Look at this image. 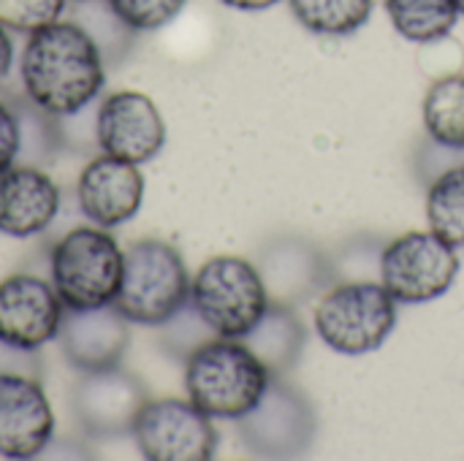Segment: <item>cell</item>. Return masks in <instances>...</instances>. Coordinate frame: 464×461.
<instances>
[{
  "instance_id": "5",
  "label": "cell",
  "mask_w": 464,
  "mask_h": 461,
  "mask_svg": "<svg viewBox=\"0 0 464 461\" xmlns=\"http://www.w3.org/2000/svg\"><path fill=\"white\" fill-rule=\"evenodd\" d=\"M52 285L65 310L114 304L122 280V247L106 228L76 226L52 247Z\"/></svg>"
},
{
  "instance_id": "29",
  "label": "cell",
  "mask_w": 464,
  "mask_h": 461,
  "mask_svg": "<svg viewBox=\"0 0 464 461\" xmlns=\"http://www.w3.org/2000/svg\"><path fill=\"white\" fill-rule=\"evenodd\" d=\"M457 5H459V14L464 16V0H457Z\"/></svg>"
},
{
  "instance_id": "4",
  "label": "cell",
  "mask_w": 464,
  "mask_h": 461,
  "mask_svg": "<svg viewBox=\"0 0 464 461\" xmlns=\"http://www.w3.org/2000/svg\"><path fill=\"white\" fill-rule=\"evenodd\" d=\"M190 307L215 337L245 340L266 315L269 293L250 261L215 255L190 280Z\"/></svg>"
},
{
  "instance_id": "6",
  "label": "cell",
  "mask_w": 464,
  "mask_h": 461,
  "mask_svg": "<svg viewBox=\"0 0 464 461\" xmlns=\"http://www.w3.org/2000/svg\"><path fill=\"white\" fill-rule=\"evenodd\" d=\"M326 348L343 356L378 351L397 326V302L383 283H345L332 288L313 312Z\"/></svg>"
},
{
  "instance_id": "9",
  "label": "cell",
  "mask_w": 464,
  "mask_h": 461,
  "mask_svg": "<svg viewBox=\"0 0 464 461\" xmlns=\"http://www.w3.org/2000/svg\"><path fill=\"white\" fill-rule=\"evenodd\" d=\"M166 144V122L155 101L139 90H120L98 103V147L101 152L147 163Z\"/></svg>"
},
{
  "instance_id": "11",
  "label": "cell",
  "mask_w": 464,
  "mask_h": 461,
  "mask_svg": "<svg viewBox=\"0 0 464 461\" xmlns=\"http://www.w3.org/2000/svg\"><path fill=\"white\" fill-rule=\"evenodd\" d=\"M54 435V410L38 378L0 375V456H41Z\"/></svg>"
},
{
  "instance_id": "14",
  "label": "cell",
  "mask_w": 464,
  "mask_h": 461,
  "mask_svg": "<svg viewBox=\"0 0 464 461\" xmlns=\"http://www.w3.org/2000/svg\"><path fill=\"white\" fill-rule=\"evenodd\" d=\"M128 326L130 321L114 304L95 310H65L57 331L60 353L79 372L120 367L130 342Z\"/></svg>"
},
{
  "instance_id": "7",
  "label": "cell",
  "mask_w": 464,
  "mask_h": 461,
  "mask_svg": "<svg viewBox=\"0 0 464 461\" xmlns=\"http://www.w3.org/2000/svg\"><path fill=\"white\" fill-rule=\"evenodd\" d=\"M459 274L457 247L435 231H408L381 255V283L400 304H427L449 293Z\"/></svg>"
},
{
  "instance_id": "2",
  "label": "cell",
  "mask_w": 464,
  "mask_h": 461,
  "mask_svg": "<svg viewBox=\"0 0 464 461\" xmlns=\"http://www.w3.org/2000/svg\"><path fill=\"white\" fill-rule=\"evenodd\" d=\"M272 386L269 367L239 340L218 337L201 342L185 359L188 399L212 418L242 421Z\"/></svg>"
},
{
  "instance_id": "27",
  "label": "cell",
  "mask_w": 464,
  "mask_h": 461,
  "mask_svg": "<svg viewBox=\"0 0 464 461\" xmlns=\"http://www.w3.org/2000/svg\"><path fill=\"white\" fill-rule=\"evenodd\" d=\"M11 68H14V41L8 35V27L0 24V84L8 79Z\"/></svg>"
},
{
  "instance_id": "18",
  "label": "cell",
  "mask_w": 464,
  "mask_h": 461,
  "mask_svg": "<svg viewBox=\"0 0 464 461\" xmlns=\"http://www.w3.org/2000/svg\"><path fill=\"white\" fill-rule=\"evenodd\" d=\"M424 128L449 149H464V73L438 79L424 95Z\"/></svg>"
},
{
  "instance_id": "12",
  "label": "cell",
  "mask_w": 464,
  "mask_h": 461,
  "mask_svg": "<svg viewBox=\"0 0 464 461\" xmlns=\"http://www.w3.org/2000/svg\"><path fill=\"white\" fill-rule=\"evenodd\" d=\"M79 212L98 228H117L136 217L144 201V177L136 163L98 155L92 158L76 182Z\"/></svg>"
},
{
  "instance_id": "23",
  "label": "cell",
  "mask_w": 464,
  "mask_h": 461,
  "mask_svg": "<svg viewBox=\"0 0 464 461\" xmlns=\"http://www.w3.org/2000/svg\"><path fill=\"white\" fill-rule=\"evenodd\" d=\"M71 0H0V24L16 33H35L54 24L68 11Z\"/></svg>"
},
{
  "instance_id": "17",
  "label": "cell",
  "mask_w": 464,
  "mask_h": 461,
  "mask_svg": "<svg viewBox=\"0 0 464 461\" xmlns=\"http://www.w3.org/2000/svg\"><path fill=\"white\" fill-rule=\"evenodd\" d=\"M394 30L413 43L443 41L459 22L457 0H386Z\"/></svg>"
},
{
  "instance_id": "8",
  "label": "cell",
  "mask_w": 464,
  "mask_h": 461,
  "mask_svg": "<svg viewBox=\"0 0 464 461\" xmlns=\"http://www.w3.org/2000/svg\"><path fill=\"white\" fill-rule=\"evenodd\" d=\"M130 435L139 454L150 461H209L218 451L212 416L190 399H147Z\"/></svg>"
},
{
  "instance_id": "15",
  "label": "cell",
  "mask_w": 464,
  "mask_h": 461,
  "mask_svg": "<svg viewBox=\"0 0 464 461\" xmlns=\"http://www.w3.org/2000/svg\"><path fill=\"white\" fill-rule=\"evenodd\" d=\"M63 193L41 166L14 163L0 174V234L30 239L44 234L57 212Z\"/></svg>"
},
{
  "instance_id": "13",
  "label": "cell",
  "mask_w": 464,
  "mask_h": 461,
  "mask_svg": "<svg viewBox=\"0 0 464 461\" xmlns=\"http://www.w3.org/2000/svg\"><path fill=\"white\" fill-rule=\"evenodd\" d=\"M144 402H147L144 386L120 367L82 372L73 389L76 418L90 435L111 437V435L130 432Z\"/></svg>"
},
{
  "instance_id": "28",
  "label": "cell",
  "mask_w": 464,
  "mask_h": 461,
  "mask_svg": "<svg viewBox=\"0 0 464 461\" xmlns=\"http://www.w3.org/2000/svg\"><path fill=\"white\" fill-rule=\"evenodd\" d=\"M223 5H228V8H234V11H266V8H272V5H277L280 0H220Z\"/></svg>"
},
{
  "instance_id": "19",
  "label": "cell",
  "mask_w": 464,
  "mask_h": 461,
  "mask_svg": "<svg viewBox=\"0 0 464 461\" xmlns=\"http://www.w3.org/2000/svg\"><path fill=\"white\" fill-rule=\"evenodd\" d=\"M71 22L92 38L106 62H120L133 46L136 30L120 19L109 0H71Z\"/></svg>"
},
{
  "instance_id": "26",
  "label": "cell",
  "mask_w": 464,
  "mask_h": 461,
  "mask_svg": "<svg viewBox=\"0 0 464 461\" xmlns=\"http://www.w3.org/2000/svg\"><path fill=\"white\" fill-rule=\"evenodd\" d=\"M0 375H30V378H38L41 375V364L35 359V351L14 348V345L0 340Z\"/></svg>"
},
{
  "instance_id": "1",
  "label": "cell",
  "mask_w": 464,
  "mask_h": 461,
  "mask_svg": "<svg viewBox=\"0 0 464 461\" xmlns=\"http://www.w3.org/2000/svg\"><path fill=\"white\" fill-rule=\"evenodd\" d=\"M106 82V60L71 19L30 33L19 57V90L52 117L92 103Z\"/></svg>"
},
{
  "instance_id": "21",
  "label": "cell",
  "mask_w": 464,
  "mask_h": 461,
  "mask_svg": "<svg viewBox=\"0 0 464 461\" xmlns=\"http://www.w3.org/2000/svg\"><path fill=\"white\" fill-rule=\"evenodd\" d=\"M430 231L449 245L464 247V163L443 171L427 193Z\"/></svg>"
},
{
  "instance_id": "20",
  "label": "cell",
  "mask_w": 464,
  "mask_h": 461,
  "mask_svg": "<svg viewBox=\"0 0 464 461\" xmlns=\"http://www.w3.org/2000/svg\"><path fill=\"white\" fill-rule=\"evenodd\" d=\"M302 27L315 35H351L367 24L375 0H288Z\"/></svg>"
},
{
  "instance_id": "25",
  "label": "cell",
  "mask_w": 464,
  "mask_h": 461,
  "mask_svg": "<svg viewBox=\"0 0 464 461\" xmlns=\"http://www.w3.org/2000/svg\"><path fill=\"white\" fill-rule=\"evenodd\" d=\"M19 158V122L8 101H0V174Z\"/></svg>"
},
{
  "instance_id": "24",
  "label": "cell",
  "mask_w": 464,
  "mask_h": 461,
  "mask_svg": "<svg viewBox=\"0 0 464 461\" xmlns=\"http://www.w3.org/2000/svg\"><path fill=\"white\" fill-rule=\"evenodd\" d=\"M120 19L136 33H150L166 27L179 16L188 0H109Z\"/></svg>"
},
{
  "instance_id": "3",
  "label": "cell",
  "mask_w": 464,
  "mask_h": 461,
  "mask_svg": "<svg viewBox=\"0 0 464 461\" xmlns=\"http://www.w3.org/2000/svg\"><path fill=\"white\" fill-rule=\"evenodd\" d=\"M190 302V274L179 250L163 239H139L122 250L114 307L139 326H166Z\"/></svg>"
},
{
  "instance_id": "16",
  "label": "cell",
  "mask_w": 464,
  "mask_h": 461,
  "mask_svg": "<svg viewBox=\"0 0 464 461\" xmlns=\"http://www.w3.org/2000/svg\"><path fill=\"white\" fill-rule=\"evenodd\" d=\"M242 421L245 435L266 454H288L294 448H302L310 435V418L302 402H294V394L277 389L275 383L269 386L261 405Z\"/></svg>"
},
{
  "instance_id": "10",
  "label": "cell",
  "mask_w": 464,
  "mask_h": 461,
  "mask_svg": "<svg viewBox=\"0 0 464 461\" xmlns=\"http://www.w3.org/2000/svg\"><path fill=\"white\" fill-rule=\"evenodd\" d=\"M65 304L60 302L52 283L35 274H11L0 283V340L38 351L57 340Z\"/></svg>"
},
{
  "instance_id": "22",
  "label": "cell",
  "mask_w": 464,
  "mask_h": 461,
  "mask_svg": "<svg viewBox=\"0 0 464 461\" xmlns=\"http://www.w3.org/2000/svg\"><path fill=\"white\" fill-rule=\"evenodd\" d=\"M8 103L16 114V122H19V158H16V163L44 166L63 147L54 117L49 111L38 109L22 92L14 95Z\"/></svg>"
}]
</instances>
